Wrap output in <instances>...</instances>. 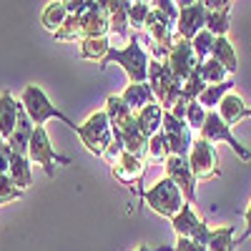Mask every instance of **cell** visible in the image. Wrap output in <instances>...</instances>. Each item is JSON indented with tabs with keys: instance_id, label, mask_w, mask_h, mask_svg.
<instances>
[{
	"instance_id": "e575fe53",
	"label": "cell",
	"mask_w": 251,
	"mask_h": 251,
	"mask_svg": "<svg viewBox=\"0 0 251 251\" xmlns=\"http://www.w3.org/2000/svg\"><path fill=\"white\" fill-rule=\"evenodd\" d=\"M174 251H208V249L201 246V244H196V241H191V239H181V236H178Z\"/></svg>"
},
{
	"instance_id": "8fae6325",
	"label": "cell",
	"mask_w": 251,
	"mask_h": 251,
	"mask_svg": "<svg viewBox=\"0 0 251 251\" xmlns=\"http://www.w3.org/2000/svg\"><path fill=\"white\" fill-rule=\"evenodd\" d=\"M208 20V10L203 3H178V20H176V35L183 40H194Z\"/></svg>"
},
{
	"instance_id": "6da1fadb",
	"label": "cell",
	"mask_w": 251,
	"mask_h": 251,
	"mask_svg": "<svg viewBox=\"0 0 251 251\" xmlns=\"http://www.w3.org/2000/svg\"><path fill=\"white\" fill-rule=\"evenodd\" d=\"M108 33L111 25H108L106 0H91L83 13L68 15L63 28L55 33V40H78L80 43V40H91V38H106Z\"/></svg>"
},
{
	"instance_id": "484cf974",
	"label": "cell",
	"mask_w": 251,
	"mask_h": 251,
	"mask_svg": "<svg viewBox=\"0 0 251 251\" xmlns=\"http://www.w3.org/2000/svg\"><path fill=\"white\" fill-rule=\"evenodd\" d=\"M111 48H113V46L108 43V35H106V38H91V40H80L78 55H80L83 60H96L98 66H100L103 58L108 55Z\"/></svg>"
},
{
	"instance_id": "7402d4cb",
	"label": "cell",
	"mask_w": 251,
	"mask_h": 251,
	"mask_svg": "<svg viewBox=\"0 0 251 251\" xmlns=\"http://www.w3.org/2000/svg\"><path fill=\"white\" fill-rule=\"evenodd\" d=\"M228 13H231V3H228V0H221L219 8L208 10L206 30H211L216 38H226L228 28H231V23H228Z\"/></svg>"
},
{
	"instance_id": "9c48e42d",
	"label": "cell",
	"mask_w": 251,
	"mask_h": 251,
	"mask_svg": "<svg viewBox=\"0 0 251 251\" xmlns=\"http://www.w3.org/2000/svg\"><path fill=\"white\" fill-rule=\"evenodd\" d=\"M188 166H191V174L199 178H214L221 174L219 169V153L216 146L208 143L203 138H196L191 146V153H188Z\"/></svg>"
},
{
	"instance_id": "2e32d148",
	"label": "cell",
	"mask_w": 251,
	"mask_h": 251,
	"mask_svg": "<svg viewBox=\"0 0 251 251\" xmlns=\"http://www.w3.org/2000/svg\"><path fill=\"white\" fill-rule=\"evenodd\" d=\"M219 116H221V121L228 126V128H234L236 123H241L244 118L251 116V108H246L244 98H241L236 91H231V93H228V96L219 103Z\"/></svg>"
},
{
	"instance_id": "7a4b0ae2",
	"label": "cell",
	"mask_w": 251,
	"mask_h": 251,
	"mask_svg": "<svg viewBox=\"0 0 251 251\" xmlns=\"http://www.w3.org/2000/svg\"><path fill=\"white\" fill-rule=\"evenodd\" d=\"M108 63H118V66L126 71V75H128L131 83H149V63L151 60H149V55H146L143 46L138 43V33H131L128 46L111 48L98 68H106Z\"/></svg>"
},
{
	"instance_id": "8992f818",
	"label": "cell",
	"mask_w": 251,
	"mask_h": 251,
	"mask_svg": "<svg viewBox=\"0 0 251 251\" xmlns=\"http://www.w3.org/2000/svg\"><path fill=\"white\" fill-rule=\"evenodd\" d=\"M75 133L93 156H106L108 146L113 143V128L106 111H96L93 116H88V121L75 128Z\"/></svg>"
},
{
	"instance_id": "74e56055",
	"label": "cell",
	"mask_w": 251,
	"mask_h": 251,
	"mask_svg": "<svg viewBox=\"0 0 251 251\" xmlns=\"http://www.w3.org/2000/svg\"><path fill=\"white\" fill-rule=\"evenodd\" d=\"M136 251H174V246H149V244H141Z\"/></svg>"
},
{
	"instance_id": "8d00e7d4",
	"label": "cell",
	"mask_w": 251,
	"mask_h": 251,
	"mask_svg": "<svg viewBox=\"0 0 251 251\" xmlns=\"http://www.w3.org/2000/svg\"><path fill=\"white\" fill-rule=\"evenodd\" d=\"M244 216H246V231L241 234V239H236V246L244 244L246 239H251V203H249V208H246V214H244Z\"/></svg>"
},
{
	"instance_id": "4316f807",
	"label": "cell",
	"mask_w": 251,
	"mask_h": 251,
	"mask_svg": "<svg viewBox=\"0 0 251 251\" xmlns=\"http://www.w3.org/2000/svg\"><path fill=\"white\" fill-rule=\"evenodd\" d=\"M208 251H234L236 241H234V226H221V228H211V236L206 244Z\"/></svg>"
},
{
	"instance_id": "d590c367",
	"label": "cell",
	"mask_w": 251,
	"mask_h": 251,
	"mask_svg": "<svg viewBox=\"0 0 251 251\" xmlns=\"http://www.w3.org/2000/svg\"><path fill=\"white\" fill-rule=\"evenodd\" d=\"M10 169V146L5 143L3 149H0V176H5Z\"/></svg>"
},
{
	"instance_id": "5bb4252c",
	"label": "cell",
	"mask_w": 251,
	"mask_h": 251,
	"mask_svg": "<svg viewBox=\"0 0 251 251\" xmlns=\"http://www.w3.org/2000/svg\"><path fill=\"white\" fill-rule=\"evenodd\" d=\"M166 178H171L186 199V203L196 201V176L191 174V166H188V158L181 156H169L166 158Z\"/></svg>"
},
{
	"instance_id": "603a6c76",
	"label": "cell",
	"mask_w": 251,
	"mask_h": 251,
	"mask_svg": "<svg viewBox=\"0 0 251 251\" xmlns=\"http://www.w3.org/2000/svg\"><path fill=\"white\" fill-rule=\"evenodd\" d=\"M68 20V8L66 3H48L43 8V13H40V23H43L46 30H50L53 35L63 28V23Z\"/></svg>"
},
{
	"instance_id": "4fadbf2b",
	"label": "cell",
	"mask_w": 251,
	"mask_h": 251,
	"mask_svg": "<svg viewBox=\"0 0 251 251\" xmlns=\"http://www.w3.org/2000/svg\"><path fill=\"white\" fill-rule=\"evenodd\" d=\"M171 226H174L176 236L191 239V241H196V244H201V246H206V244H208V236H211V228H208V226L196 216V211L191 208V203H183V208L178 211V216L171 221Z\"/></svg>"
},
{
	"instance_id": "f1b7e54d",
	"label": "cell",
	"mask_w": 251,
	"mask_h": 251,
	"mask_svg": "<svg viewBox=\"0 0 251 251\" xmlns=\"http://www.w3.org/2000/svg\"><path fill=\"white\" fill-rule=\"evenodd\" d=\"M153 13V3H143V0H138V3H128V25H131V33H138L146 28V23H149V18Z\"/></svg>"
},
{
	"instance_id": "3957f363",
	"label": "cell",
	"mask_w": 251,
	"mask_h": 251,
	"mask_svg": "<svg viewBox=\"0 0 251 251\" xmlns=\"http://www.w3.org/2000/svg\"><path fill=\"white\" fill-rule=\"evenodd\" d=\"M20 106L25 108V113H28V118L33 121L35 128H40V126H43L46 121H50V118L63 121L71 131H75V128H78V123H75V121H71L63 111H58V108L53 106V103H50V98L43 93V88L35 86V83H30V86H25V88H23V93H20Z\"/></svg>"
},
{
	"instance_id": "f35d334b",
	"label": "cell",
	"mask_w": 251,
	"mask_h": 251,
	"mask_svg": "<svg viewBox=\"0 0 251 251\" xmlns=\"http://www.w3.org/2000/svg\"><path fill=\"white\" fill-rule=\"evenodd\" d=\"M3 146H5V138H3V136H0V149H3Z\"/></svg>"
},
{
	"instance_id": "ffe728a7",
	"label": "cell",
	"mask_w": 251,
	"mask_h": 251,
	"mask_svg": "<svg viewBox=\"0 0 251 251\" xmlns=\"http://www.w3.org/2000/svg\"><path fill=\"white\" fill-rule=\"evenodd\" d=\"M163 113H166V111L158 106V103H151V106H146L143 111H138V113H136L138 131H141L146 138L161 133V128H163Z\"/></svg>"
},
{
	"instance_id": "ba28073f",
	"label": "cell",
	"mask_w": 251,
	"mask_h": 251,
	"mask_svg": "<svg viewBox=\"0 0 251 251\" xmlns=\"http://www.w3.org/2000/svg\"><path fill=\"white\" fill-rule=\"evenodd\" d=\"M199 138H203V141H208V143L226 141L228 146H231V151H234L241 161H251V151L236 141V136L231 133V128H228V126L221 121L219 111H208V113H206V121H203V128L199 131Z\"/></svg>"
},
{
	"instance_id": "83f0119b",
	"label": "cell",
	"mask_w": 251,
	"mask_h": 251,
	"mask_svg": "<svg viewBox=\"0 0 251 251\" xmlns=\"http://www.w3.org/2000/svg\"><path fill=\"white\" fill-rule=\"evenodd\" d=\"M199 75L201 80L206 83V86H219V83H226L228 80V71L221 66V63H216L214 58L203 60L199 66Z\"/></svg>"
},
{
	"instance_id": "9a60e30c",
	"label": "cell",
	"mask_w": 251,
	"mask_h": 251,
	"mask_svg": "<svg viewBox=\"0 0 251 251\" xmlns=\"http://www.w3.org/2000/svg\"><path fill=\"white\" fill-rule=\"evenodd\" d=\"M111 174H113L116 181H121L126 186L136 183V188H138V183H141V178L146 174V158H138V156H133L128 151H123L118 156V161L111 166Z\"/></svg>"
},
{
	"instance_id": "44dd1931",
	"label": "cell",
	"mask_w": 251,
	"mask_h": 251,
	"mask_svg": "<svg viewBox=\"0 0 251 251\" xmlns=\"http://www.w3.org/2000/svg\"><path fill=\"white\" fill-rule=\"evenodd\" d=\"M211 58L216 63H221V66L228 71V75H234L239 71V58H236V50H234V46H231V40H228V38H216Z\"/></svg>"
},
{
	"instance_id": "ac0fdd59",
	"label": "cell",
	"mask_w": 251,
	"mask_h": 251,
	"mask_svg": "<svg viewBox=\"0 0 251 251\" xmlns=\"http://www.w3.org/2000/svg\"><path fill=\"white\" fill-rule=\"evenodd\" d=\"M108 8V25L111 33H116L123 40H131V25H128V3L126 0H106Z\"/></svg>"
},
{
	"instance_id": "836d02e7",
	"label": "cell",
	"mask_w": 251,
	"mask_h": 251,
	"mask_svg": "<svg viewBox=\"0 0 251 251\" xmlns=\"http://www.w3.org/2000/svg\"><path fill=\"white\" fill-rule=\"evenodd\" d=\"M153 8H156V10H161L163 15H169L171 20H178V5H176V3H171V0H156Z\"/></svg>"
},
{
	"instance_id": "d4e9b609",
	"label": "cell",
	"mask_w": 251,
	"mask_h": 251,
	"mask_svg": "<svg viewBox=\"0 0 251 251\" xmlns=\"http://www.w3.org/2000/svg\"><path fill=\"white\" fill-rule=\"evenodd\" d=\"M234 86H236L234 78H228L226 83H219V86H206V91L199 96V103H201L206 111H216V106L234 91Z\"/></svg>"
},
{
	"instance_id": "f546056e",
	"label": "cell",
	"mask_w": 251,
	"mask_h": 251,
	"mask_svg": "<svg viewBox=\"0 0 251 251\" xmlns=\"http://www.w3.org/2000/svg\"><path fill=\"white\" fill-rule=\"evenodd\" d=\"M214 43H216V35L211 33V30H201L194 40H191V46H194V53H196V58H199V63H203V60H208L211 58V50H214Z\"/></svg>"
},
{
	"instance_id": "d6986e66",
	"label": "cell",
	"mask_w": 251,
	"mask_h": 251,
	"mask_svg": "<svg viewBox=\"0 0 251 251\" xmlns=\"http://www.w3.org/2000/svg\"><path fill=\"white\" fill-rule=\"evenodd\" d=\"M121 100H123L133 113H138V111H143L146 106L156 103L153 91H151L149 83H128V86H126V91L121 93Z\"/></svg>"
},
{
	"instance_id": "d6a6232c",
	"label": "cell",
	"mask_w": 251,
	"mask_h": 251,
	"mask_svg": "<svg viewBox=\"0 0 251 251\" xmlns=\"http://www.w3.org/2000/svg\"><path fill=\"white\" fill-rule=\"evenodd\" d=\"M23 196V188H18V183L5 174V176H0V206L3 203H10L15 199Z\"/></svg>"
},
{
	"instance_id": "4dcf8cb0",
	"label": "cell",
	"mask_w": 251,
	"mask_h": 251,
	"mask_svg": "<svg viewBox=\"0 0 251 251\" xmlns=\"http://www.w3.org/2000/svg\"><path fill=\"white\" fill-rule=\"evenodd\" d=\"M169 156H171V153H169V143H166L163 131L156 133V136H151V138H149V158L166 163V158H169Z\"/></svg>"
},
{
	"instance_id": "e0dca14e",
	"label": "cell",
	"mask_w": 251,
	"mask_h": 251,
	"mask_svg": "<svg viewBox=\"0 0 251 251\" xmlns=\"http://www.w3.org/2000/svg\"><path fill=\"white\" fill-rule=\"evenodd\" d=\"M18 113H20V100H15L10 91H3L0 93V136L5 138V143L15 133Z\"/></svg>"
},
{
	"instance_id": "277c9868",
	"label": "cell",
	"mask_w": 251,
	"mask_h": 251,
	"mask_svg": "<svg viewBox=\"0 0 251 251\" xmlns=\"http://www.w3.org/2000/svg\"><path fill=\"white\" fill-rule=\"evenodd\" d=\"M149 86L153 91V98L156 103L163 108V111H174L176 100L181 98V91H183V83L174 75V71L169 68L166 60H151L149 63Z\"/></svg>"
},
{
	"instance_id": "30bf717a",
	"label": "cell",
	"mask_w": 251,
	"mask_h": 251,
	"mask_svg": "<svg viewBox=\"0 0 251 251\" xmlns=\"http://www.w3.org/2000/svg\"><path fill=\"white\" fill-rule=\"evenodd\" d=\"M163 136H166V143H169V153L171 156H181V158H188L191 153V146H194V138H191V128H188L186 121H178L174 113L166 111L163 113Z\"/></svg>"
},
{
	"instance_id": "5b68a950",
	"label": "cell",
	"mask_w": 251,
	"mask_h": 251,
	"mask_svg": "<svg viewBox=\"0 0 251 251\" xmlns=\"http://www.w3.org/2000/svg\"><path fill=\"white\" fill-rule=\"evenodd\" d=\"M141 199L146 201V206H151L158 216L171 219V221L178 216V211H181L183 203H186L181 188H178L171 178H166V176H163L161 181H156L149 191H143Z\"/></svg>"
},
{
	"instance_id": "52a82bcc",
	"label": "cell",
	"mask_w": 251,
	"mask_h": 251,
	"mask_svg": "<svg viewBox=\"0 0 251 251\" xmlns=\"http://www.w3.org/2000/svg\"><path fill=\"white\" fill-rule=\"evenodd\" d=\"M28 158L35 161L38 166H43V171H46L48 178L55 176V163H60V166H71V158H68V156H58V153H55L53 143H50V136H48V131L43 128V126H40V128H35L33 136H30Z\"/></svg>"
},
{
	"instance_id": "7c38bea8",
	"label": "cell",
	"mask_w": 251,
	"mask_h": 251,
	"mask_svg": "<svg viewBox=\"0 0 251 251\" xmlns=\"http://www.w3.org/2000/svg\"><path fill=\"white\" fill-rule=\"evenodd\" d=\"M166 63H169V68L174 71V75H176L181 83H186L188 78L196 73V68L201 66L199 58H196V53H194L191 40H183V38H178V35H176V43H174L169 58H166Z\"/></svg>"
},
{
	"instance_id": "cb8c5ba5",
	"label": "cell",
	"mask_w": 251,
	"mask_h": 251,
	"mask_svg": "<svg viewBox=\"0 0 251 251\" xmlns=\"http://www.w3.org/2000/svg\"><path fill=\"white\" fill-rule=\"evenodd\" d=\"M30 158L28 156H18V153H13L10 151V169H8V176L18 183V188H25L33 183V174H30Z\"/></svg>"
},
{
	"instance_id": "1f68e13d",
	"label": "cell",
	"mask_w": 251,
	"mask_h": 251,
	"mask_svg": "<svg viewBox=\"0 0 251 251\" xmlns=\"http://www.w3.org/2000/svg\"><path fill=\"white\" fill-rule=\"evenodd\" d=\"M206 108L201 106L199 100H191L188 103V111H186V123H188V128L191 131H201L203 128V121H206Z\"/></svg>"
}]
</instances>
